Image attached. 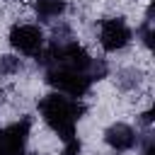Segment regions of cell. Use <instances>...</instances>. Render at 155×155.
<instances>
[{
    "instance_id": "cell-1",
    "label": "cell",
    "mask_w": 155,
    "mask_h": 155,
    "mask_svg": "<svg viewBox=\"0 0 155 155\" xmlns=\"http://www.w3.org/2000/svg\"><path fill=\"white\" fill-rule=\"evenodd\" d=\"M82 111H85V107L78 104V99L63 97L61 92H51V94L41 97V102H39V114H41L44 124L56 136H61L65 143L73 140L75 126H78Z\"/></svg>"
},
{
    "instance_id": "cell-2",
    "label": "cell",
    "mask_w": 155,
    "mask_h": 155,
    "mask_svg": "<svg viewBox=\"0 0 155 155\" xmlns=\"http://www.w3.org/2000/svg\"><path fill=\"white\" fill-rule=\"evenodd\" d=\"M46 80H48V85H53L61 94H68V97H73V99L87 94V90H90V85H92V78H90L87 73H78V70L61 68V65H48Z\"/></svg>"
},
{
    "instance_id": "cell-3",
    "label": "cell",
    "mask_w": 155,
    "mask_h": 155,
    "mask_svg": "<svg viewBox=\"0 0 155 155\" xmlns=\"http://www.w3.org/2000/svg\"><path fill=\"white\" fill-rule=\"evenodd\" d=\"M133 39V31L124 17H107L99 24V44L107 53L124 51Z\"/></svg>"
},
{
    "instance_id": "cell-4",
    "label": "cell",
    "mask_w": 155,
    "mask_h": 155,
    "mask_svg": "<svg viewBox=\"0 0 155 155\" xmlns=\"http://www.w3.org/2000/svg\"><path fill=\"white\" fill-rule=\"evenodd\" d=\"M44 31L39 24L19 22L10 29V46L19 51L22 56H39L44 51Z\"/></svg>"
},
{
    "instance_id": "cell-5",
    "label": "cell",
    "mask_w": 155,
    "mask_h": 155,
    "mask_svg": "<svg viewBox=\"0 0 155 155\" xmlns=\"http://www.w3.org/2000/svg\"><path fill=\"white\" fill-rule=\"evenodd\" d=\"M29 128H31L29 119H19L0 128V155H22L29 140Z\"/></svg>"
},
{
    "instance_id": "cell-6",
    "label": "cell",
    "mask_w": 155,
    "mask_h": 155,
    "mask_svg": "<svg viewBox=\"0 0 155 155\" xmlns=\"http://www.w3.org/2000/svg\"><path fill=\"white\" fill-rule=\"evenodd\" d=\"M104 140H107V145L111 148V150H116V153H126V150H131L136 143H138V136H136V131L128 126V124H111L107 131H104Z\"/></svg>"
},
{
    "instance_id": "cell-7",
    "label": "cell",
    "mask_w": 155,
    "mask_h": 155,
    "mask_svg": "<svg viewBox=\"0 0 155 155\" xmlns=\"http://www.w3.org/2000/svg\"><path fill=\"white\" fill-rule=\"evenodd\" d=\"M34 10H36L39 19L53 22V19H58V17L65 12V0H36Z\"/></svg>"
},
{
    "instance_id": "cell-8",
    "label": "cell",
    "mask_w": 155,
    "mask_h": 155,
    "mask_svg": "<svg viewBox=\"0 0 155 155\" xmlns=\"http://www.w3.org/2000/svg\"><path fill=\"white\" fill-rule=\"evenodd\" d=\"M17 70H22V58H17V56H0V73L2 75H12Z\"/></svg>"
},
{
    "instance_id": "cell-9",
    "label": "cell",
    "mask_w": 155,
    "mask_h": 155,
    "mask_svg": "<svg viewBox=\"0 0 155 155\" xmlns=\"http://www.w3.org/2000/svg\"><path fill=\"white\" fill-rule=\"evenodd\" d=\"M22 155H39V153H22Z\"/></svg>"
}]
</instances>
